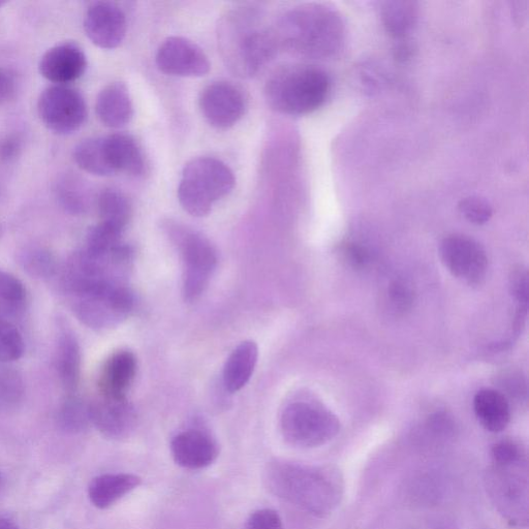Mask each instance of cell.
Here are the masks:
<instances>
[{"instance_id":"22","label":"cell","mask_w":529,"mask_h":529,"mask_svg":"<svg viewBox=\"0 0 529 529\" xmlns=\"http://www.w3.org/2000/svg\"><path fill=\"white\" fill-rule=\"evenodd\" d=\"M474 410L480 424L493 433L504 431L511 421L509 401L495 390L479 391L474 398Z\"/></svg>"},{"instance_id":"20","label":"cell","mask_w":529,"mask_h":529,"mask_svg":"<svg viewBox=\"0 0 529 529\" xmlns=\"http://www.w3.org/2000/svg\"><path fill=\"white\" fill-rule=\"evenodd\" d=\"M105 138L110 165L114 173L141 177L146 173V160L137 140L127 134H113Z\"/></svg>"},{"instance_id":"33","label":"cell","mask_w":529,"mask_h":529,"mask_svg":"<svg viewBox=\"0 0 529 529\" xmlns=\"http://www.w3.org/2000/svg\"><path fill=\"white\" fill-rule=\"evenodd\" d=\"M415 294L411 286L403 280H395L388 289V302L397 314H404L414 304Z\"/></svg>"},{"instance_id":"40","label":"cell","mask_w":529,"mask_h":529,"mask_svg":"<svg viewBox=\"0 0 529 529\" xmlns=\"http://www.w3.org/2000/svg\"><path fill=\"white\" fill-rule=\"evenodd\" d=\"M20 150V142L16 137L8 136L0 139V162H8L16 157Z\"/></svg>"},{"instance_id":"3","label":"cell","mask_w":529,"mask_h":529,"mask_svg":"<svg viewBox=\"0 0 529 529\" xmlns=\"http://www.w3.org/2000/svg\"><path fill=\"white\" fill-rule=\"evenodd\" d=\"M279 47L310 59H330L344 48L345 23L326 5L307 4L285 13L275 25Z\"/></svg>"},{"instance_id":"34","label":"cell","mask_w":529,"mask_h":529,"mask_svg":"<svg viewBox=\"0 0 529 529\" xmlns=\"http://www.w3.org/2000/svg\"><path fill=\"white\" fill-rule=\"evenodd\" d=\"M25 269L38 277H49L54 274L56 264L54 258L41 250L29 252L23 260Z\"/></svg>"},{"instance_id":"15","label":"cell","mask_w":529,"mask_h":529,"mask_svg":"<svg viewBox=\"0 0 529 529\" xmlns=\"http://www.w3.org/2000/svg\"><path fill=\"white\" fill-rule=\"evenodd\" d=\"M84 29L88 39L103 49H115L126 38V14L115 4L100 2L87 10Z\"/></svg>"},{"instance_id":"31","label":"cell","mask_w":529,"mask_h":529,"mask_svg":"<svg viewBox=\"0 0 529 529\" xmlns=\"http://www.w3.org/2000/svg\"><path fill=\"white\" fill-rule=\"evenodd\" d=\"M23 394V385L17 373L0 367V408H10Z\"/></svg>"},{"instance_id":"24","label":"cell","mask_w":529,"mask_h":529,"mask_svg":"<svg viewBox=\"0 0 529 529\" xmlns=\"http://www.w3.org/2000/svg\"><path fill=\"white\" fill-rule=\"evenodd\" d=\"M81 349L76 336L66 331L59 336L56 351V369L62 386L74 392L81 376Z\"/></svg>"},{"instance_id":"27","label":"cell","mask_w":529,"mask_h":529,"mask_svg":"<svg viewBox=\"0 0 529 529\" xmlns=\"http://www.w3.org/2000/svg\"><path fill=\"white\" fill-rule=\"evenodd\" d=\"M27 293L20 280L11 273L0 270V319L12 322L25 310Z\"/></svg>"},{"instance_id":"21","label":"cell","mask_w":529,"mask_h":529,"mask_svg":"<svg viewBox=\"0 0 529 529\" xmlns=\"http://www.w3.org/2000/svg\"><path fill=\"white\" fill-rule=\"evenodd\" d=\"M141 484V478L132 474H106L93 479L88 487L91 504L106 510Z\"/></svg>"},{"instance_id":"7","label":"cell","mask_w":529,"mask_h":529,"mask_svg":"<svg viewBox=\"0 0 529 529\" xmlns=\"http://www.w3.org/2000/svg\"><path fill=\"white\" fill-rule=\"evenodd\" d=\"M74 314L84 325L107 330L126 321L135 307L131 290L123 284H96L70 294Z\"/></svg>"},{"instance_id":"32","label":"cell","mask_w":529,"mask_h":529,"mask_svg":"<svg viewBox=\"0 0 529 529\" xmlns=\"http://www.w3.org/2000/svg\"><path fill=\"white\" fill-rule=\"evenodd\" d=\"M459 210L466 220L476 225L486 224L493 214V209L489 202L480 197L463 199L459 203Z\"/></svg>"},{"instance_id":"37","label":"cell","mask_w":529,"mask_h":529,"mask_svg":"<svg viewBox=\"0 0 529 529\" xmlns=\"http://www.w3.org/2000/svg\"><path fill=\"white\" fill-rule=\"evenodd\" d=\"M18 90L17 75L9 69L0 68V106L12 101Z\"/></svg>"},{"instance_id":"38","label":"cell","mask_w":529,"mask_h":529,"mask_svg":"<svg viewBox=\"0 0 529 529\" xmlns=\"http://www.w3.org/2000/svg\"><path fill=\"white\" fill-rule=\"evenodd\" d=\"M511 288L520 305L518 310L525 311L528 302V275L526 270L519 268L512 273Z\"/></svg>"},{"instance_id":"43","label":"cell","mask_w":529,"mask_h":529,"mask_svg":"<svg viewBox=\"0 0 529 529\" xmlns=\"http://www.w3.org/2000/svg\"><path fill=\"white\" fill-rule=\"evenodd\" d=\"M3 485H4V478H3L2 473H0V490H2Z\"/></svg>"},{"instance_id":"2","label":"cell","mask_w":529,"mask_h":529,"mask_svg":"<svg viewBox=\"0 0 529 529\" xmlns=\"http://www.w3.org/2000/svg\"><path fill=\"white\" fill-rule=\"evenodd\" d=\"M217 43L227 69L240 78L256 76L279 48L275 26L253 7L227 12L217 25Z\"/></svg>"},{"instance_id":"17","label":"cell","mask_w":529,"mask_h":529,"mask_svg":"<svg viewBox=\"0 0 529 529\" xmlns=\"http://www.w3.org/2000/svg\"><path fill=\"white\" fill-rule=\"evenodd\" d=\"M171 450L175 462L188 470L208 468L220 454L219 445L211 435L197 429L177 434L172 441Z\"/></svg>"},{"instance_id":"11","label":"cell","mask_w":529,"mask_h":529,"mask_svg":"<svg viewBox=\"0 0 529 529\" xmlns=\"http://www.w3.org/2000/svg\"><path fill=\"white\" fill-rule=\"evenodd\" d=\"M446 268L462 282L480 285L488 271V258L484 248L474 239L463 235L445 238L440 247Z\"/></svg>"},{"instance_id":"6","label":"cell","mask_w":529,"mask_h":529,"mask_svg":"<svg viewBox=\"0 0 529 529\" xmlns=\"http://www.w3.org/2000/svg\"><path fill=\"white\" fill-rule=\"evenodd\" d=\"M484 481L495 510L512 526L526 527L529 522L528 460L492 462Z\"/></svg>"},{"instance_id":"29","label":"cell","mask_w":529,"mask_h":529,"mask_svg":"<svg viewBox=\"0 0 529 529\" xmlns=\"http://www.w3.org/2000/svg\"><path fill=\"white\" fill-rule=\"evenodd\" d=\"M58 424L70 433H79L85 430L91 424L89 403H85L78 397H69L59 410Z\"/></svg>"},{"instance_id":"28","label":"cell","mask_w":529,"mask_h":529,"mask_svg":"<svg viewBox=\"0 0 529 529\" xmlns=\"http://www.w3.org/2000/svg\"><path fill=\"white\" fill-rule=\"evenodd\" d=\"M99 212L101 223L123 232L131 220L132 206L126 195L106 190L99 198Z\"/></svg>"},{"instance_id":"10","label":"cell","mask_w":529,"mask_h":529,"mask_svg":"<svg viewBox=\"0 0 529 529\" xmlns=\"http://www.w3.org/2000/svg\"><path fill=\"white\" fill-rule=\"evenodd\" d=\"M38 113L45 127L58 135H69L83 127L88 109L81 93L65 85L48 87L38 102Z\"/></svg>"},{"instance_id":"30","label":"cell","mask_w":529,"mask_h":529,"mask_svg":"<svg viewBox=\"0 0 529 529\" xmlns=\"http://www.w3.org/2000/svg\"><path fill=\"white\" fill-rule=\"evenodd\" d=\"M24 352V340L17 327L11 321L0 319V363L17 361Z\"/></svg>"},{"instance_id":"35","label":"cell","mask_w":529,"mask_h":529,"mask_svg":"<svg viewBox=\"0 0 529 529\" xmlns=\"http://www.w3.org/2000/svg\"><path fill=\"white\" fill-rule=\"evenodd\" d=\"M490 454L493 463H515L527 460L524 448L512 440L497 442L492 446Z\"/></svg>"},{"instance_id":"14","label":"cell","mask_w":529,"mask_h":529,"mask_svg":"<svg viewBox=\"0 0 529 529\" xmlns=\"http://www.w3.org/2000/svg\"><path fill=\"white\" fill-rule=\"evenodd\" d=\"M89 417L90 423L112 440L129 437L137 422L136 411L127 397L100 395L89 403Z\"/></svg>"},{"instance_id":"1","label":"cell","mask_w":529,"mask_h":529,"mask_svg":"<svg viewBox=\"0 0 529 529\" xmlns=\"http://www.w3.org/2000/svg\"><path fill=\"white\" fill-rule=\"evenodd\" d=\"M265 482L271 493L300 510L330 516L344 500V476L334 466H315L285 460L268 464Z\"/></svg>"},{"instance_id":"4","label":"cell","mask_w":529,"mask_h":529,"mask_svg":"<svg viewBox=\"0 0 529 529\" xmlns=\"http://www.w3.org/2000/svg\"><path fill=\"white\" fill-rule=\"evenodd\" d=\"M330 91L328 74L311 65H290L278 69L268 79L265 98L278 113L302 116L318 110Z\"/></svg>"},{"instance_id":"44","label":"cell","mask_w":529,"mask_h":529,"mask_svg":"<svg viewBox=\"0 0 529 529\" xmlns=\"http://www.w3.org/2000/svg\"><path fill=\"white\" fill-rule=\"evenodd\" d=\"M5 5H6V2H4V0H0V8H2Z\"/></svg>"},{"instance_id":"16","label":"cell","mask_w":529,"mask_h":529,"mask_svg":"<svg viewBox=\"0 0 529 529\" xmlns=\"http://www.w3.org/2000/svg\"><path fill=\"white\" fill-rule=\"evenodd\" d=\"M86 68V55L75 43H62L52 47L40 61L42 76L57 85L78 80L84 75Z\"/></svg>"},{"instance_id":"12","label":"cell","mask_w":529,"mask_h":529,"mask_svg":"<svg viewBox=\"0 0 529 529\" xmlns=\"http://www.w3.org/2000/svg\"><path fill=\"white\" fill-rule=\"evenodd\" d=\"M199 104L210 126L220 130L235 126L246 109L242 90L226 81L206 86L201 92Z\"/></svg>"},{"instance_id":"23","label":"cell","mask_w":529,"mask_h":529,"mask_svg":"<svg viewBox=\"0 0 529 529\" xmlns=\"http://www.w3.org/2000/svg\"><path fill=\"white\" fill-rule=\"evenodd\" d=\"M258 356V346L254 341H244L233 351L224 369V384L229 392H238L250 382Z\"/></svg>"},{"instance_id":"8","label":"cell","mask_w":529,"mask_h":529,"mask_svg":"<svg viewBox=\"0 0 529 529\" xmlns=\"http://www.w3.org/2000/svg\"><path fill=\"white\" fill-rule=\"evenodd\" d=\"M280 428L291 446L313 449L334 440L340 431V422L332 412L318 404L296 401L283 412Z\"/></svg>"},{"instance_id":"36","label":"cell","mask_w":529,"mask_h":529,"mask_svg":"<svg viewBox=\"0 0 529 529\" xmlns=\"http://www.w3.org/2000/svg\"><path fill=\"white\" fill-rule=\"evenodd\" d=\"M248 529H285L282 518L274 510L263 509L252 514L247 523Z\"/></svg>"},{"instance_id":"19","label":"cell","mask_w":529,"mask_h":529,"mask_svg":"<svg viewBox=\"0 0 529 529\" xmlns=\"http://www.w3.org/2000/svg\"><path fill=\"white\" fill-rule=\"evenodd\" d=\"M137 373V360L133 353L121 351L112 355L101 372L100 395L123 398L132 386Z\"/></svg>"},{"instance_id":"39","label":"cell","mask_w":529,"mask_h":529,"mask_svg":"<svg viewBox=\"0 0 529 529\" xmlns=\"http://www.w3.org/2000/svg\"><path fill=\"white\" fill-rule=\"evenodd\" d=\"M344 260L353 268L362 269L369 262L365 248L357 243H347L341 250Z\"/></svg>"},{"instance_id":"13","label":"cell","mask_w":529,"mask_h":529,"mask_svg":"<svg viewBox=\"0 0 529 529\" xmlns=\"http://www.w3.org/2000/svg\"><path fill=\"white\" fill-rule=\"evenodd\" d=\"M155 61L161 72L171 76L202 77L210 71L205 52L194 42L181 37L165 40Z\"/></svg>"},{"instance_id":"9","label":"cell","mask_w":529,"mask_h":529,"mask_svg":"<svg viewBox=\"0 0 529 529\" xmlns=\"http://www.w3.org/2000/svg\"><path fill=\"white\" fill-rule=\"evenodd\" d=\"M168 230L180 247L184 263L183 296L195 302L205 292L217 265L214 247L199 233L168 223Z\"/></svg>"},{"instance_id":"41","label":"cell","mask_w":529,"mask_h":529,"mask_svg":"<svg viewBox=\"0 0 529 529\" xmlns=\"http://www.w3.org/2000/svg\"><path fill=\"white\" fill-rule=\"evenodd\" d=\"M413 50L414 47L410 42L401 41L395 49V56L401 61H406L412 57Z\"/></svg>"},{"instance_id":"25","label":"cell","mask_w":529,"mask_h":529,"mask_svg":"<svg viewBox=\"0 0 529 529\" xmlns=\"http://www.w3.org/2000/svg\"><path fill=\"white\" fill-rule=\"evenodd\" d=\"M381 16L387 33L396 39H404L417 24L419 6L409 0H392L382 4Z\"/></svg>"},{"instance_id":"26","label":"cell","mask_w":529,"mask_h":529,"mask_svg":"<svg viewBox=\"0 0 529 529\" xmlns=\"http://www.w3.org/2000/svg\"><path fill=\"white\" fill-rule=\"evenodd\" d=\"M74 160L83 171L97 176L114 173L108 158L105 138H90L79 143L74 150Z\"/></svg>"},{"instance_id":"5","label":"cell","mask_w":529,"mask_h":529,"mask_svg":"<svg viewBox=\"0 0 529 529\" xmlns=\"http://www.w3.org/2000/svg\"><path fill=\"white\" fill-rule=\"evenodd\" d=\"M235 176L222 161L197 158L185 165L178 186V199L183 209L196 217L208 215L214 202L234 189Z\"/></svg>"},{"instance_id":"42","label":"cell","mask_w":529,"mask_h":529,"mask_svg":"<svg viewBox=\"0 0 529 529\" xmlns=\"http://www.w3.org/2000/svg\"><path fill=\"white\" fill-rule=\"evenodd\" d=\"M0 529H19V527L14 521L6 517H0Z\"/></svg>"},{"instance_id":"18","label":"cell","mask_w":529,"mask_h":529,"mask_svg":"<svg viewBox=\"0 0 529 529\" xmlns=\"http://www.w3.org/2000/svg\"><path fill=\"white\" fill-rule=\"evenodd\" d=\"M96 112L104 124L110 129L126 127L134 116V107L129 88L121 82L107 85L99 93Z\"/></svg>"}]
</instances>
